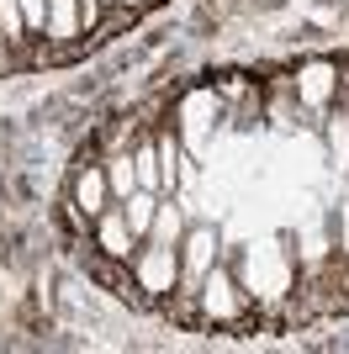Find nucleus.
I'll use <instances>...</instances> for the list:
<instances>
[{
    "label": "nucleus",
    "instance_id": "1",
    "mask_svg": "<svg viewBox=\"0 0 349 354\" xmlns=\"http://www.w3.org/2000/svg\"><path fill=\"white\" fill-rule=\"evenodd\" d=\"M249 286L233 275V265L228 259H217V265L206 270V281L196 286V323H217V328H228V323H238L249 312Z\"/></svg>",
    "mask_w": 349,
    "mask_h": 354
},
{
    "label": "nucleus",
    "instance_id": "2",
    "mask_svg": "<svg viewBox=\"0 0 349 354\" xmlns=\"http://www.w3.org/2000/svg\"><path fill=\"white\" fill-rule=\"evenodd\" d=\"M222 259V238L212 222H190L186 238H180V286L174 291L186 296V301H196V286L206 281V270Z\"/></svg>",
    "mask_w": 349,
    "mask_h": 354
},
{
    "label": "nucleus",
    "instance_id": "3",
    "mask_svg": "<svg viewBox=\"0 0 349 354\" xmlns=\"http://www.w3.org/2000/svg\"><path fill=\"white\" fill-rule=\"evenodd\" d=\"M132 291H143L148 301H164V296L180 286V249H164V243H143L132 254Z\"/></svg>",
    "mask_w": 349,
    "mask_h": 354
},
{
    "label": "nucleus",
    "instance_id": "4",
    "mask_svg": "<svg viewBox=\"0 0 349 354\" xmlns=\"http://www.w3.org/2000/svg\"><path fill=\"white\" fill-rule=\"evenodd\" d=\"M90 249H101V259H111V265H132V254L143 249V243H138V233L127 227L122 201H111L101 217L90 222Z\"/></svg>",
    "mask_w": 349,
    "mask_h": 354
},
{
    "label": "nucleus",
    "instance_id": "5",
    "mask_svg": "<svg viewBox=\"0 0 349 354\" xmlns=\"http://www.w3.org/2000/svg\"><path fill=\"white\" fill-rule=\"evenodd\" d=\"M154 148H159V175H164V196H180L196 185V164H190V148L180 133H154Z\"/></svg>",
    "mask_w": 349,
    "mask_h": 354
},
{
    "label": "nucleus",
    "instance_id": "6",
    "mask_svg": "<svg viewBox=\"0 0 349 354\" xmlns=\"http://www.w3.org/2000/svg\"><path fill=\"white\" fill-rule=\"evenodd\" d=\"M69 207L80 212L85 222H96L106 207H111V185H106V169L101 164H85L74 169V185H69Z\"/></svg>",
    "mask_w": 349,
    "mask_h": 354
},
{
    "label": "nucleus",
    "instance_id": "7",
    "mask_svg": "<svg viewBox=\"0 0 349 354\" xmlns=\"http://www.w3.org/2000/svg\"><path fill=\"white\" fill-rule=\"evenodd\" d=\"M339 95H349V80L339 85V80H334V64L318 59V64H307V69H302V80H296V101H302V106H323V111H328Z\"/></svg>",
    "mask_w": 349,
    "mask_h": 354
},
{
    "label": "nucleus",
    "instance_id": "8",
    "mask_svg": "<svg viewBox=\"0 0 349 354\" xmlns=\"http://www.w3.org/2000/svg\"><path fill=\"white\" fill-rule=\"evenodd\" d=\"M323 143H328V164L339 175H349V95H339L323 111Z\"/></svg>",
    "mask_w": 349,
    "mask_h": 354
},
{
    "label": "nucleus",
    "instance_id": "9",
    "mask_svg": "<svg viewBox=\"0 0 349 354\" xmlns=\"http://www.w3.org/2000/svg\"><path fill=\"white\" fill-rule=\"evenodd\" d=\"M190 217H186V201L180 196H159V212H154V227H148L143 243H164V249H180Z\"/></svg>",
    "mask_w": 349,
    "mask_h": 354
},
{
    "label": "nucleus",
    "instance_id": "10",
    "mask_svg": "<svg viewBox=\"0 0 349 354\" xmlns=\"http://www.w3.org/2000/svg\"><path fill=\"white\" fill-rule=\"evenodd\" d=\"M43 37L53 48H69V43L85 37V27H80V0H48V27H43Z\"/></svg>",
    "mask_w": 349,
    "mask_h": 354
},
{
    "label": "nucleus",
    "instance_id": "11",
    "mask_svg": "<svg viewBox=\"0 0 349 354\" xmlns=\"http://www.w3.org/2000/svg\"><path fill=\"white\" fill-rule=\"evenodd\" d=\"M106 169V185H111V201H127L132 191H138V169H132V148H111L101 159Z\"/></svg>",
    "mask_w": 349,
    "mask_h": 354
},
{
    "label": "nucleus",
    "instance_id": "12",
    "mask_svg": "<svg viewBox=\"0 0 349 354\" xmlns=\"http://www.w3.org/2000/svg\"><path fill=\"white\" fill-rule=\"evenodd\" d=\"M122 212H127V227L138 233V243H143L148 227H154V212H159V191H143V185H138V191L122 201Z\"/></svg>",
    "mask_w": 349,
    "mask_h": 354
},
{
    "label": "nucleus",
    "instance_id": "13",
    "mask_svg": "<svg viewBox=\"0 0 349 354\" xmlns=\"http://www.w3.org/2000/svg\"><path fill=\"white\" fill-rule=\"evenodd\" d=\"M132 169H138V185H143V191L164 196V175H159V148H154V138H138V143H132Z\"/></svg>",
    "mask_w": 349,
    "mask_h": 354
},
{
    "label": "nucleus",
    "instance_id": "14",
    "mask_svg": "<svg viewBox=\"0 0 349 354\" xmlns=\"http://www.w3.org/2000/svg\"><path fill=\"white\" fill-rule=\"evenodd\" d=\"M27 16H21V0H0V48H27Z\"/></svg>",
    "mask_w": 349,
    "mask_h": 354
},
{
    "label": "nucleus",
    "instance_id": "15",
    "mask_svg": "<svg viewBox=\"0 0 349 354\" xmlns=\"http://www.w3.org/2000/svg\"><path fill=\"white\" fill-rule=\"evenodd\" d=\"M334 254L349 259V196L339 201V212H334Z\"/></svg>",
    "mask_w": 349,
    "mask_h": 354
},
{
    "label": "nucleus",
    "instance_id": "16",
    "mask_svg": "<svg viewBox=\"0 0 349 354\" xmlns=\"http://www.w3.org/2000/svg\"><path fill=\"white\" fill-rule=\"evenodd\" d=\"M21 16H27V32H32V37H43V27H48V0H21Z\"/></svg>",
    "mask_w": 349,
    "mask_h": 354
},
{
    "label": "nucleus",
    "instance_id": "17",
    "mask_svg": "<svg viewBox=\"0 0 349 354\" xmlns=\"http://www.w3.org/2000/svg\"><path fill=\"white\" fill-rule=\"evenodd\" d=\"M101 21H106V6H101V0H80V27H85V37L101 27Z\"/></svg>",
    "mask_w": 349,
    "mask_h": 354
},
{
    "label": "nucleus",
    "instance_id": "18",
    "mask_svg": "<svg viewBox=\"0 0 349 354\" xmlns=\"http://www.w3.org/2000/svg\"><path fill=\"white\" fill-rule=\"evenodd\" d=\"M122 6H132V11H138V6H143V0H122Z\"/></svg>",
    "mask_w": 349,
    "mask_h": 354
},
{
    "label": "nucleus",
    "instance_id": "19",
    "mask_svg": "<svg viewBox=\"0 0 349 354\" xmlns=\"http://www.w3.org/2000/svg\"><path fill=\"white\" fill-rule=\"evenodd\" d=\"M101 6H106V11H111V6H122V0H101Z\"/></svg>",
    "mask_w": 349,
    "mask_h": 354
},
{
    "label": "nucleus",
    "instance_id": "20",
    "mask_svg": "<svg viewBox=\"0 0 349 354\" xmlns=\"http://www.w3.org/2000/svg\"><path fill=\"white\" fill-rule=\"evenodd\" d=\"M344 180H349V175H344ZM344 196H349V191H344Z\"/></svg>",
    "mask_w": 349,
    "mask_h": 354
}]
</instances>
